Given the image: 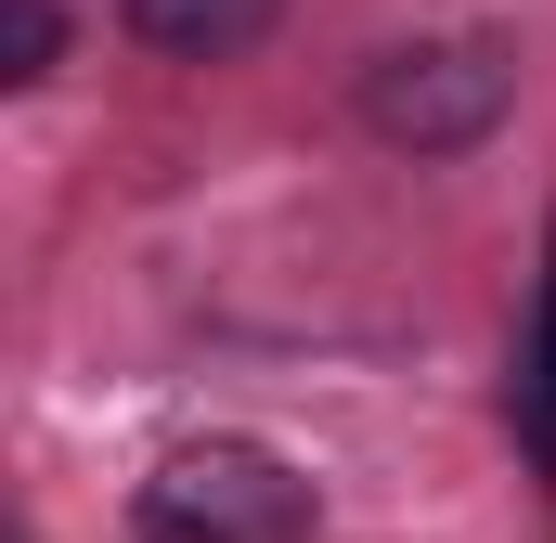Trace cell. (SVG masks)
<instances>
[{"mask_svg": "<svg viewBox=\"0 0 556 543\" xmlns=\"http://www.w3.org/2000/svg\"><path fill=\"white\" fill-rule=\"evenodd\" d=\"M311 518H324L311 479L273 440H247V427L168 440L130 492V543H311Z\"/></svg>", "mask_w": 556, "mask_h": 543, "instance_id": "6da1fadb", "label": "cell"}, {"mask_svg": "<svg viewBox=\"0 0 556 543\" xmlns=\"http://www.w3.org/2000/svg\"><path fill=\"white\" fill-rule=\"evenodd\" d=\"M505 117H518V52L492 26H427V39H389L363 65V130L389 155H415V168L479 155Z\"/></svg>", "mask_w": 556, "mask_h": 543, "instance_id": "7a4b0ae2", "label": "cell"}, {"mask_svg": "<svg viewBox=\"0 0 556 543\" xmlns=\"http://www.w3.org/2000/svg\"><path fill=\"white\" fill-rule=\"evenodd\" d=\"M117 13H130L142 52H168V65H247L285 26V0H117Z\"/></svg>", "mask_w": 556, "mask_h": 543, "instance_id": "3957f363", "label": "cell"}, {"mask_svg": "<svg viewBox=\"0 0 556 543\" xmlns=\"http://www.w3.org/2000/svg\"><path fill=\"white\" fill-rule=\"evenodd\" d=\"M505 427H518L531 479H556V233H544V285H531V337L505 363Z\"/></svg>", "mask_w": 556, "mask_h": 543, "instance_id": "277c9868", "label": "cell"}, {"mask_svg": "<svg viewBox=\"0 0 556 543\" xmlns=\"http://www.w3.org/2000/svg\"><path fill=\"white\" fill-rule=\"evenodd\" d=\"M65 65V0H0V91H39Z\"/></svg>", "mask_w": 556, "mask_h": 543, "instance_id": "5b68a950", "label": "cell"}]
</instances>
